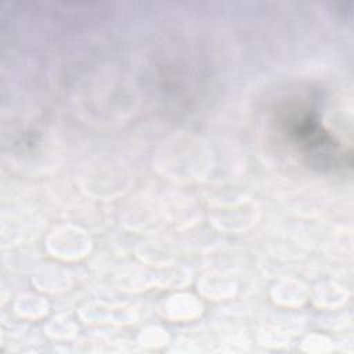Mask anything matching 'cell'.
Masks as SVG:
<instances>
[{"mask_svg": "<svg viewBox=\"0 0 354 354\" xmlns=\"http://www.w3.org/2000/svg\"><path fill=\"white\" fill-rule=\"evenodd\" d=\"M207 152L199 140L176 136L163 144L158 153V167L177 180L196 178L205 170Z\"/></svg>", "mask_w": 354, "mask_h": 354, "instance_id": "6da1fadb", "label": "cell"}, {"mask_svg": "<svg viewBox=\"0 0 354 354\" xmlns=\"http://www.w3.org/2000/svg\"><path fill=\"white\" fill-rule=\"evenodd\" d=\"M91 241L88 235L73 225H62L55 228L48 239L47 249L50 253L62 260H77L90 252Z\"/></svg>", "mask_w": 354, "mask_h": 354, "instance_id": "7a4b0ae2", "label": "cell"}, {"mask_svg": "<svg viewBox=\"0 0 354 354\" xmlns=\"http://www.w3.org/2000/svg\"><path fill=\"white\" fill-rule=\"evenodd\" d=\"M84 189L97 196H115L126 189L127 176L122 166L97 165L87 171Z\"/></svg>", "mask_w": 354, "mask_h": 354, "instance_id": "3957f363", "label": "cell"}, {"mask_svg": "<svg viewBox=\"0 0 354 354\" xmlns=\"http://www.w3.org/2000/svg\"><path fill=\"white\" fill-rule=\"evenodd\" d=\"M254 205L238 202L214 210L213 223L223 230H243L254 221Z\"/></svg>", "mask_w": 354, "mask_h": 354, "instance_id": "277c9868", "label": "cell"}, {"mask_svg": "<svg viewBox=\"0 0 354 354\" xmlns=\"http://www.w3.org/2000/svg\"><path fill=\"white\" fill-rule=\"evenodd\" d=\"M80 315L87 322H100V324H131L136 319V315L131 308L124 306H113L105 303H94L80 308Z\"/></svg>", "mask_w": 354, "mask_h": 354, "instance_id": "5b68a950", "label": "cell"}, {"mask_svg": "<svg viewBox=\"0 0 354 354\" xmlns=\"http://www.w3.org/2000/svg\"><path fill=\"white\" fill-rule=\"evenodd\" d=\"M163 310L170 319H191L202 313V304L192 295L178 293L165 303Z\"/></svg>", "mask_w": 354, "mask_h": 354, "instance_id": "8992f818", "label": "cell"}, {"mask_svg": "<svg viewBox=\"0 0 354 354\" xmlns=\"http://www.w3.org/2000/svg\"><path fill=\"white\" fill-rule=\"evenodd\" d=\"M307 288L293 279H285L278 282L272 289V297L278 304L282 306H300L307 300Z\"/></svg>", "mask_w": 354, "mask_h": 354, "instance_id": "52a82bcc", "label": "cell"}, {"mask_svg": "<svg viewBox=\"0 0 354 354\" xmlns=\"http://www.w3.org/2000/svg\"><path fill=\"white\" fill-rule=\"evenodd\" d=\"M199 290L209 299L220 300L234 295L235 283L221 274H207L201 279Z\"/></svg>", "mask_w": 354, "mask_h": 354, "instance_id": "ba28073f", "label": "cell"}, {"mask_svg": "<svg viewBox=\"0 0 354 354\" xmlns=\"http://www.w3.org/2000/svg\"><path fill=\"white\" fill-rule=\"evenodd\" d=\"M35 283L41 290L57 292V290L68 289V286L71 285V279H69V274L65 270L44 267L36 272Z\"/></svg>", "mask_w": 354, "mask_h": 354, "instance_id": "9c48e42d", "label": "cell"}, {"mask_svg": "<svg viewBox=\"0 0 354 354\" xmlns=\"http://www.w3.org/2000/svg\"><path fill=\"white\" fill-rule=\"evenodd\" d=\"M347 292L344 288L336 283H325L315 289L314 303L319 307H336L347 300Z\"/></svg>", "mask_w": 354, "mask_h": 354, "instance_id": "30bf717a", "label": "cell"}, {"mask_svg": "<svg viewBox=\"0 0 354 354\" xmlns=\"http://www.w3.org/2000/svg\"><path fill=\"white\" fill-rule=\"evenodd\" d=\"M48 304L44 299L35 295H25L19 297L15 304V310L19 315L24 317H40L47 313Z\"/></svg>", "mask_w": 354, "mask_h": 354, "instance_id": "8fae6325", "label": "cell"}, {"mask_svg": "<svg viewBox=\"0 0 354 354\" xmlns=\"http://www.w3.org/2000/svg\"><path fill=\"white\" fill-rule=\"evenodd\" d=\"M144 261L152 263L155 266H166L171 260V253L166 246H162L159 242H145L142 250L138 254Z\"/></svg>", "mask_w": 354, "mask_h": 354, "instance_id": "7c38bea8", "label": "cell"}, {"mask_svg": "<svg viewBox=\"0 0 354 354\" xmlns=\"http://www.w3.org/2000/svg\"><path fill=\"white\" fill-rule=\"evenodd\" d=\"M51 328L53 329H50L51 330L50 333L54 335V336H69L75 330L73 322L66 317L54 318L53 322H51Z\"/></svg>", "mask_w": 354, "mask_h": 354, "instance_id": "4fadbf2b", "label": "cell"}, {"mask_svg": "<svg viewBox=\"0 0 354 354\" xmlns=\"http://www.w3.org/2000/svg\"><path fill=\"white\" fill-rule=\"evenodd\" d=\"M166 339H167L166 333L162 329H159V328H149V329L144 330L142 335H141L142 343H145L148 346L163 344L166 342Z\"/></svg>", "mask_w": 354, "mask_h": 354, "instance_id": "5bb4252c", "label": "cell"}]
</instances>
